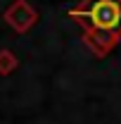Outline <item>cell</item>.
<instances>
[{"label":"cell","instance_id":"obj_1","mask_svg":"<svg viewBox=\"0 0 121 124\" xmlns=\"http://www.w3.org/2000/svg\"><path fill=\"white\" fill-rule=\"evenodd\" d=\"M86 17L93 22L95 29H116L121 24V5L114 0H95L90 5V10L86 12Z\"/></svg>","mask_w":121,"mask_h":124}]
</instances>
